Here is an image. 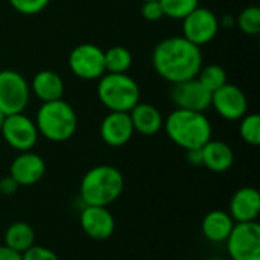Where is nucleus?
Instances as JSON below:
<instances>
[{"instance_id":"nucleus-1","label":"nucleus","mask_w":260,"mask_h":260,"mask_svg":"<svg viewBox=\"0 0 260 260\" xmlns=\"http://www.w3.org/2000/svg\"><path fill=\"white\" fill-rule=\"evenodd\" d=\"M152 66L160 78L177 84L198 76L203 67V53L183 35L168 37L154 47Z\"/></svg>"},{"instance_id":"nucleus-2","label":"nucleus","mask_w":260,"mask_h":260,"mask_svg":"<svg viewBox=\"0 0 260 260\" xmlns=\"http://www.w3.org/2000/svg\"><path fill=\"white\" fill-rule=\"evenodd\" d=\"M168 137L184 151L200 149L212 139V123L204 113L174 110L163 122Z\"/></svg>"},{"instance_id":"nucleus-3","label":"nucleus","mask_w":260,"mask_h":260,"mask_svg":"<svg viewBox=\"0 0 260 260\" xmlns=\"http://www.w3.org/2000/svg\"><path fill=\"white\" fill-rule=\"evenodd\" d=\"M125 178L122 172L110 165H99L85 172L81 180L79 195L84 206L108 207L122 195Z\"/></svg>"},{"instance_id":"nucleus-4","label":"nucleus","mask_w":260,"mask_h":260,"mask_svg":"<svg viewBox=\"0 0 260 260\" xmlns=\"http://www.w3.org/2000/svg\"><path fill=\"white\" fill-rule=\"evenodd\" d=\"M35 125L44 139L61 143L72 139L78 129V116L73 107L64 99L43 102L37 111Z\"/></svg>"},{"instance_id":"nucleus-5","label":"nucleus","mask_w":260,"mask_h":260,"mask_svg":"<svg viewBox=\"0 0 260 260\" xmlns=\"http://www.w3.org/2000/svg\"><path fill=\"white\" fill-rule=\"evenodd\" d=\"M96 91L102 105L110 111L129 113L140 102V87L126 73H104Z\"/></svg>"},{"instance_id":"nucleus-6","label":"nucleus","mask_w":260,"mask_h":260,"mask_svg":"<svg viewBox=\"0 0 260 260\" xmlns=\"http://www.w3.org/2000/svg\"><path fill=\"white\" fill-rule=\"evenodd\" d=\"M30 99L26 78L15 70H0V111L5 116L24 113Z\"/></svg>"},{"instance_id":"nucleus-7","label":"nucleus","mask_w":260,"mask_h":260,"mask_svg":"<svg viewBox=\"0 0 260 260\" xmlns=\"http://www.w3.org/2000/svg\"><path fill=\"white\" fill-rule=\"evenodd\" d=\"M232 260H260V224L238 222L224 242Z\"/></svg>"},{"instance_id":"nucleus-8","label":"nucleus","mask_w":260,"mask_h":260,"mask_svg":"<svg viewBox=\"0 0 260 260\" xmlns=\"http://www.w3.org/2000/svg\"><path fill=\"white\" fill-rule=\"evenodd\" d=\"M0 134L3 136L5 142L18 152L32 151L40 136L35 120L27 117L24 113L5 116Z\"/></svg>"},{"instance_id":"nucleus-9","label":"nucleus","mask_w":260,"mask_h":260,"mask_svg":"<svg viewBox=\"0 0 260 260\" xmlns=\"http://www.w3.org/2000/svg\"><path fill=\"white\" fill-rule=\"evenodd\" d=\"M69 69L84 81L99 79L105 73L104 50L90 43L78 44L69 55Z\"/></svg>"},{"instance_id":"nucleus-10","label":"nucleus","mask_w":260,"mask_h":260,"mask_svg":"<svg viewBox=\"0 0 260 260\" xmlns=\"http://www.w3.org/2000/svg\"><path fill=\"white\" fill-rule=\"evenodd\" d=\"M219 26V20L213 11L198 6L183 18V37L201 47L216 37Z\"/></svg>"},{"instance_id":"nucleus-11","label":"nucleus","mask_w":260,"mask_h":260,"mask_svg":"<svg viewBox=\"0 0 260 260\" xmlns=\"http://www.w3.org/2000/svg\"><path fill=\"white\" fill-rule=\"evenodd\" d=\"M171 99L180 110L206 113L212 107V93L198 81V78L172 84Z\"/></svg>"},{"instance_id":"nucleus-12","label":"nucleus","mask_w":260,"mask_h":260,"mask_svg":"<svg viewBox=\"0 0 260 260\" xmlns=\"http://www.w3.org/2000/svg\"><path fill=\"white\" fill-rule=\"evenodd\" d=\"M82 232L93 241H107L116 230V221L108 207L84 206L79 213Z\"/></svg>"},{"instance_id":"nucleus-13","label":"nucleus","mask_w":260,"mask_h":260,"mask_svg":"<svg viewBox=\"0 0 260 260\" xmlns=\"http://www.w3.org/2000/svg\"><path fill=\"white\" fill-rule=\"evenodd\" d=\"M212 107L227 120H239L247 114L248 101L245 93L233 84H224L212 93Z\"/></svg>"},{"instance_id":"nucleus-14","label":"nucleus","mask_w":260,"mask_h":260,"mask_svg":"<svg viewBox=\"0 0 260 260\" xmlns=\"http://www.w3.org/2000/svg\"><path fill=\"white\" fill-rule=\"evenodd\" d=\"M46 174V161L41 155L26 151L20 152L9 166V175L17 181V184L21 186H34Z\"/></svg>"},{"instance_id":"nucleus-15","label":"nucleus","mask_w":260,"mask_h":260,"mask_svg":"<svg viewBox=\"0 0 260 260\" xmlns=\"http://www.w3.org/2000/svg\"><path fill=\"white\" fill-rule=\"evenodd\" d=\"M134 133L136 131L133 128L129 113L110 111L101 123V137L108 146L113 148L126 145Z\"/></svg>"},{"instance_id":"nucleus-16","label":"nucleus","mask_w":260,"mask_h":260,"mask_svg":"<svg viewBox=\"0 0 260 260\" xmlns=\"http://www.w3.org/2000/svg\"><path fill=\"white\" fill-rule=\"evenodd\" d=\"M260 213V193L256 187H241L236 190L229 204V215L238 222L257 221Z\"/></svg>"},{"instance_id":"nucleus-17","label":"nucleus","mask_w":260,"mask_h":260,"mask_svg":"<svg viewBox=\"0 0 260 260\" xmlns=\"http://www.w3.org/2000/svg\"><path fill=\"white\" fill-rule=\"evenodd\" d=\"M203 155V166L212 172L221 174L227 172L235 163V152L233 149L221 140H209L201 148Z\"/></svg>"},{"instance_id":"nucleus-18","label":"nucleus","mask_w":260,"mask_h":260,"mask_svg":"<svg viewBox=\"0 0 260 260\" xmlns=\"http://www.w3.org/2000/svg\"><path fill=\"white\" fill-rule=\"evenodd\" d=\"M30 91L41 102H52L62 99L64 82L62 78L53 70H40L34 75L30 82Z\"/></svg>"},{"instance_id":"nucleus-19","label":"nucleus","mask_w":260,"mask_h":260,"mask_svg":"<svg viewBox=\"0 0 260 260\" xmlns=\"http://www.w3.org/2000/svg\"><path fill=\"white\" fill-rule=\"evenodd\" d=\"M129 117H131L134 131H137L142 136H155L157 133H160V129L163 128V122H165L160 110L145 102H139L129 111Z\"/></svg>"},{"instance_id":"nucleus-20","label":"nucleus","mask_w":260,"mask_h":260,"mask_svg":"<svg viewBox=\"0 0 260 260\" xmlns=\"http://www.w3.org/2000/svg\"><path fill=\"white\" fill-rule=\"evenodd\" d=\"M235 221L225 210H212L209 212L201 222L203 236L212 244H224L230 236Z\"/></svg>"},{"instance_id":"nucleus-21","label":"nucleus","mask_w":260,"mask_h":260,"mask_svg":"<svg viewBox=\"0 0 260 260\" xmlns=\"http://www.w3.org/2000/svg\"><path fill=\"white\" fill-rule=\"evenodd\" d=\"M8 248L14 250L15 253L23 254L32 245H35V232L32 225L24 221H15L8 225L5 232V244Z\"/></svg>"},{"instance_id":"nucleus-22","label":"nucleus","mask_w":260,"mask_h":260,"mask_svg":"<svg viewBox=\"0 0 260 260\" xmlns=\"http://www.w3.org/2000/svg\"><path fill=\"white\" fill-rule=\"evenodd\" d=\"M105 73H126L133 64L131 52L123 46H113L104 50Z\"/></svg>"},{"instance_id":"nucleus-23","label":"nucleus","mask_w":260,"mask_h":260,"mask_svg":"<svg viewBox=\"0 0 260 260\" xmlns=\"http://www.w3.org/2000/svg\"><path fill=\"white\" fill-rule=\"evenodd\" d=\"M197 78L210 93L216 91L224 84H227V72L219 64H209L206 67H201Z\"/></svg>"},{"instance_id":"nucleus-24","label":"nucleus","mask_w":260,"mask_h":260,"mask_svg":"<svg viewBox=\"0 0 260 260\" xmlns=\"http://www.w3.org/2000/svg\"><path fill=\"white\" fill-rule=\"evenodd\" d=\"M163 14L169 18L183 20L200 6V0H158Z\"/></svg>"},{"instance_id":"nucleus-25","label":"nucleus","mask_w":260,"mask_h":260,"mask_svg":"<svg viewBox=\"0 0 260 260\" xmlns=\"http://www.w3.org/2000/svg\"><path fill=\"white\" fill-rule=\"evenodd\" d=\"M241 120L239 125V134L241 139L251 145V146H257L260 143V116L256 113L251 114H245Z\"/></svg>"},{"instance_id":"nucleus-26","label":"nucleus","mask_w":260,"mask_h":260,"mask_svg":"<svg viewBox=\"0 0 260 260\" xmlns=\"http://www.w3.org/2000/svg\"><path fill=\"white\" fill-rule=\"evenodd\" d=\"M238 27L247 35H257L260 32V8L259 6H247L242 9L236 18Z\"/></svg>"},{"instance_id":"nucleus-27","label":"nucleus","mask_w":260,"mask_h":260,"mask_svg":"<svg viewBox=\"0 0 260 260\" xmlns=\"http://www.w3.org/2000/svg\"><path fill=\"white\" fill-rule=\"evenodd\" d=\"M50 0H9L11 6L23 15H35L44 11Z\"/></svg>"},{"instance_id":"nucleus-28","label":"nucleus","mask_w":260,"mask_h":260,"mask_svg":"<svg viewBox=\"0 0 260 260\" xmlns=\"http://www.w3.org/2000/svg\"><path fill=\"white\" fill-rule=\"evenodd\" d=\"M21 260H59V257L46 247L32 245L21 254Z\"/></svg>"},{"instance_id":"nucleus-29","label":"nucleus","mask_w":260,"mask_h":260,"mask_svg":"<svg viewBox=\"0 0 260 260\" xmlns=\"http://www.w3.org/2000/svg\"><path fill=\"white\" fill-rule=\"evenodd\" d=\"M142 15H143V18L148 20V21H158L161 17H165L163 8H161V5H160L158 0H148V2H143Z\"/></svg>"},{"instance_id":"nucleus-30","label":"nucleus","mask_w":260,"mask_h":260,"mask_svg":"<svg viewBox=\"0 0 260 260\" xmlns=\"http://www.w3.org/2000/svg\"><path fill=\"white\" fill-rule=\"evenodd\" d=\"M18 189H20V186L17 184V181L11 175H6V177L0 178V195L12 197V195L17 193Z\"/></svg>"},{"instance_id":"nucleus-31","label":"nucleus","mask_w":260,"mask_h":260,"mask_svg":"<svg viewBox=\"0 0 260 260\" xmlns=\"http://www.w3.org/2000/svg\"><path fill=\"white\" fill-rule=\"evenodd\" d=\"M186 158L192 166H203V155L201 148L200 149H189L186 151Z\"/></svg>"},{"instance_id":"nucleus-32","label":"nucleus","mask_w":260,"mask_h":260,"mask_svg":"<svg viewBox=\"0 0 260 260\" xmlns=\"http://www.w3.org/2000/svg\"><path fill=\"white\" fill-rule=\"evenodd\" d=\"M0 260H21V254L15 253L6 245H0Z\"/></svg>"},{"instance_id":"nucleus-33","label":"nucleus","mask_w":260,"mask_h":260,"mask_svg":"<svg viewBox=\"0 0 260 260\" xmlns=\"http://www.w3.org/2000/svg\"><path fill=\"white\" fill-rule=\"evenodd\" d=\"M233 24H236V20H235L232 15H225V17L222 18V26H225V27H232Z\"/></svg>"},{"instance_id":"nucleus-34","label":"nucleus","mask_w":260,"mask_h":260,"mask_svg":"<svg viewBox=\"0 0 260 260\" xmlns=\"http://www.w3.org/2000/svg\"><path fill=\"white\" fill-rule=\"evenodd\" d=\"M3 120H5V114L0 111V129H2V125H3Z\"/></svg>"},{"instance_id":"nucleus-35","label":"nucleus","mask_w":260,"mask_h":260,"mask_svg":"<svg viewBox=\"0 0 260 260\" xmlns=\"http://www.w3.org/2000/svg\"><path fill=\"white\" fill-rule=\"evenodd\" d=\"M209 260H224V259H219V257H215V259H209Z\"/></svg>"},{"instance_id":"nucleus-36","label":"nucleus","mask_w":260,"mask_h":260,"mask_svg":"<svg viewBox=\"0 0 260 260\" xmlns=\"http://www.w3.org/2000/svg\"><path fill=\"white\" fill-rule=\"evenodd\" d=\"M143 2H148V0H143Z\"/></svg>"},{"instance_id":"nucleus-37","label":"nucleus","mask_w":260,"mask_h":260,"mask_svg":"<svg viewBox=\"0 0 260 260\" xmlns=\"http://www.w3.org/2000/svg\"><path fill=\"white\" fill-rule=\"evenodd\" d=\"M184 260H190V259H184Z\"/></svg>"}]
</instances>
